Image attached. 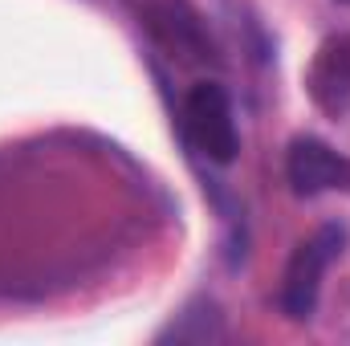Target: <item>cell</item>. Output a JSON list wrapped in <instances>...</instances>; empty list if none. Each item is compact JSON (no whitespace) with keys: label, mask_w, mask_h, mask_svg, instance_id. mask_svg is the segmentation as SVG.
Listing matches in <instances>:
<instances>
[{"label":"cell","mask_w":350,"mask_h":346,"mask_svg":"<svg viewBox=\"0 0 350 346\" xmlns=\"http://www.w3.org/2000/svg\"><path fill=\"white\" fill-rule=\"evenodd\" d=\"M342 249H347V228L342 224H322L314 237H306L289 253L285 273H281V289H277V306H281L285 318H293V322L314 318L318 297H322V277L342 257Z\"/></svg>","instance_id":"2"},{"label":"cell","mask_w":350,"mask_h":346,"mask_svg":"<svg viewBox=\"0 0 350 346\" xmlns=\"http://www.w3.org/2000/svg\"><path fill=\"white\" fill-rule=\"evenodd\" d=\"M347 4H350V0H347Z\"/></svg>","instance_id":"5"},{"label":"cell","mask_w":350,"mask_h":346,"mask_svg":"<svg viewBox=\"0 0 350 346\" xmlns=\"http://www.w3.org/2000/svg\"><path fill=\"white\" fill-rule=\"evenodd\" d=\"M285 179L293 196H322V191H350V155L334 151L326 139L297 135L285 151Z\"/></svg>","instance_id":"3"},{"label":"cell","mask_w":350,"mask_h":346,"mask_svg":"<svg viewBox=\"0 0 350 346\" xmlns=\"http://www.w3.org/2000/svg\"><path fill=\"white\" fill-rule=\"evenodd\" d=\"M179 135L200 159L220 168L232 163L241 151V131H237V110L228 90L216 82H196L179 102Z\"/></svg>","instance_id":"1"},{"label":"cell","mask_w":350,"mask_h":346,"mask_svg":"<svg viewBox=\"0 0 350 346\" xmlns=\"http://www.w3.org/2000/svg\"><path fill=\"white\" fill-rule=\"evenodd\" d=\"M306 90L326 118L350 114V33H334L318 45L306 70Z\"/></svg>","instance_id":"4"}]
</instances>
